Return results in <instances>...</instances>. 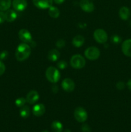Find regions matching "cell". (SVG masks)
I'll return each instance as SVG.
<instances>
[{"mask_svg":"<svg viewBox=\"0 0 131 132\" xmlns=\"http://www.w3.org/2000/svg\"><path fill=\"white\" fill-rule=\"evenodd\" d=\"M51 128L53 132H62L63 130L62 124L58 121H54L51 123Z\"/></svg>","mask_w":131,"mask_h":132,"instance_id":"d6986e66","label":"cell"},{"mask_svg":"<svg viewBox=\"0 0 131 132\" xmlns=\"http://www.w3.org/2000/svg\"><path fill=\"white\" fill-rule=\"evenodd\" d=\"M81 130L82 132H91V128L87 124H83L81 127Z\"/></svg>","mask_w":131,"mask_h":132,"instance_id":"4316f807","label":"cell"},{"mask_svg":"<svg viewBox=\"0 0 131 132\" xmlns=\"http://www.w3.org/2000/svg\"><path fill=\"white\" fill-rule=\"evenodd\" d=\"M84 55L86 58L91 61H95L98 59L100 55V51L95 46L89 47L85 50Z\"/></svg>","mask_w":131,"mask_h":132,"instance_id":"277c9868","label":"cell"},{"mask_svg":"<svg viewBox=\"0 0 131 132\" xmlns=\"http://www.w3.org/2000/svg\"><path fill=\"white\" fill-rule=\"evenodd\" d=\"M18 36H19V39L24 43H30L32 40V34L27 29H24V28L21 29L18 34Z\"/></svg>","mask_w":131,"mask_h":132,"instance_id":"52a82bcc","label":"cell"},{"mask_svg":"<svg viewBox=\"0 0 131 132\" xmlns=\"http://www.w3.org/2000/svg\"><path fill=\"white\" fill-rule=\"evenodd\" d=\"M51 90H52V92L53 93H57L58 90H59L57 85H53L52 87H51Z\"/></svg>","mask_w":131,"mask_h":132,"instance_id":"1f68e13d","label":"cell"},{"mask_svg":"<svg viewBox=\"0 0 131 132\" xmlns=\"http://www.w3.org/2000/svg\"><path fill=\"white\" fill-rule=\"evenodd\" d=\"M31 54V47L27 43L19 45L15 51V57L19 61H24L28 59Z\"/></svg>","mask_w":131,"mask_h":132,"instance_id":"6da1fadb","label":"cell"},{"mask_svg":"<svg viewBox=\"0 0 131 132\" xmlns=\"http://www.w3.org/2000/svg\"><path fill=\"white\" fill-rule=\"evenodd\" d=\"M57 65V67L59 68V69L64 70L66 68L67 66H68V64H67V63L65 61L60 60L58 62Z\"/></svg>","mask_w":131,"mask_h":132,"instance_id":"d4e9b609","label":"cell"},{"mask_svg":"<svg viewBox=\"0 0 131 132\" xmlns=\"http://www.w3.org/2000/svg\"><path fill=\"white\" fill-rule=\"evenodd\" d=\"M85 42V38L82 35H77L73 37L72 40V43L73 45L75 47L79 48L81 47L83 45Z\"/></svg>","mask_w":131,"mask_h":132,"instance_id":"e0dca14e","label":"cell"},{"mask_svg":"<svg viewBox=\"0 0 131 132\" xmlns=\"http://www.w3.org/2000/svg\"><path fill=\"white\" fill-rule=\"evenodd\" d=\"M26 0H13L12 6L16 11H23L27 7Z\"/></svg>","mask_w":131,"mask_h":132,"instance_id":"7c38bea8","label":"cell"},{"mask_svg":"<svg viewBox=\"0 0 131 132\" xmlns=\"http://www.w3.org/2000/svg\"><path fill=\"white\" fill-rule=\"evenodd\" d=\"M119 15L122 20H127L130 16V10L127 6H122L119 10Z\"/></svg>","mask_w":131,"mask_h":132,"instance_id":"9a60e30c","label":"cell"},{"mask_svg":"<svg viewBox=\"0 0 131 132\" xmlns=\"http://www.w3.org/2000/svg\"><path fill=\"white\" fill-rule=\"evenodd\" d=\"M62 88L66 92H72L74 90L75 84L74 81L69 78L64 79L62 82Z\"/></svg>","mask_w":131,"mask_h":132,"instance_id":"ba28073f","label":"cell"},{"mask_svg":"<svg viewBox=\"0 0 131 132\" xmlns=\"http://www.w3.org/2000/svg\"><path fill=\"white\" fill-rule=\"evenodd\" d=\"M54 2L57 5H60V4H62V3H64L65 1V0H53Z\"/></svg>","mask_w":131,"mask_h":132,"instance_id":"d6a6232c","label":"cell"},{"mask_svg":"<svg viewBox=\"0 0 131 132\" xmlns=\"http://www.w3.org/2000/svg\"><path fill=\"white\" fill-rule=\"evenodd\" d=\"M94 38L95 41L99 43H105L107 41L108 36L107 32L101 28L96 29L93 34Z\"/></svg>","mask_w":131,"mask_h":132,"instance_id":"8992f818","label":"cell"},{"mask_svg":"<svg viewBox=\"0 0 131 132\" xmlns=\"http://www.w3.org/2000/svg\"><path fill=\"white\" fill-rule=\"evenodd\" d=\"M121 50L125 55L131 57V39L123 41L121 45Z\"/></svg>","mask_w":131,"mask_h":132,"instance_id":"5bb4252c","label":"cell"},{"mask_svg":"<svg viewBox=\"0 0 131 132\" xmlns=\"http://www.w3.org/2000/svg\"><path fill=\"white\" fill-rule=\"evenodd\" d=\"M11 0H0V10L6 11L11 6Z\"/></svg>","mask_w":131,"mask_h":132,"instance_id":"7402d4cb","label":"cell"},{"mask_svg":"<svg viewBox=\"0 0 131 132\" xmlns=\"http://www.w3.org/2000/svg\"><path fill=\"white\" fill-rule=\"evenodd\" d=\"M48 14L51 18L56 19V18H59V16L60 15V10H59L57 7L51 6L49 8Z\"/></svg>","mask_w":131,"mask_h":132,"instance_id":"44dd1931","label":"cell"},{"mask_svg":"<svg viewBox=\"0 0 131 132\" xmlns=\"http://www.w3.org/2000/svg\"><path fill=\"white\" fill-rule=\"evenodd\" d=\"M53 0H33V3L37 8L40 9H49L52 6Z\"/></svg>","mask_w":131,"mask_h":132,"instance_id":"9c48e42d","label":"cell"},{"mask_svg":"<svg viewBox=\"0 0 131 132\" xmlns=\"http://www.w3.org/2000/svg\"><path fill=\"white\" fill-rule=\"evenodd\" d=\"M5 14V19L6 21L8 22H13L17 18V14L16 12L14 10H11V9H8L6 10Z\"/></svg>","mask_w":131,"mask_h":132,"instance_id":"ac0fdd59","label":"cell"},{"mask_svg":"<svg viewBox=\"0 0 131 132\" xmlns=\"http://www.w3.org/2000/svg\"><path fill=\"white\" fill-rule=\"evenodd\" d=\"M19 113H20L21 117L23 118H28L30 115V107L27 105H24L20 108V111H19Z\"/></svg>","mask_w":131,"mask_h":132,"instance_id":"ffe728a7","label":"cell"},{"mask_svg":"<svg viewBox=\"0 0 131 132\" xmlns=\"http://www.w3.org/2000/svg\"><path fill=\"white\" fill-rule=\"evenodd\" d=\"M125 83L122 81H119L118 82H117L116 84V88L119 90H123L125 88Z\"/></svg>","mask_w":131,"mask_h":132,"instance_id":"f1b7e54d","label":"cell"},{"mask_svg":"<svg viewBox=\"0 0 131 132\" xmlns=\"http://www.w3.org/2000/svg\"><path fill=\"white\" fill-rule=\"evenodd\" d=\"M7 55H8V53L6 52V51L3 52L0 54V59H5V58L7 57Z\"/></svg>","mask_w":131,"mask_h":132,"instance_id":"4dcf8cb0","label":"cell"},{"mask_svg":"<svg viewBox=\"0 0 131 132\" xmlns=\"http://www.w3.org/2000/svg\"><path fill=\"white\" fill-rule=\"evenodd\" d=\"M111 42H113L114 44H119L121 41V38L118 35H113L111 37Z\"/></svg>","mask_w":131,"mask_h":132,"instance_id":"cb8c5ba5","label":"cell"},{"mask_svg":"<svg viewBox=\"0 0 131 132\" xmlns=\"http://www.w3.org/2000/svg\"><path fill=\"white\" fill-rule=\"evenodd\" d=\"M64 132H71V131L69 130H68V129H66V130H64Z\"/></svg>","mask_w":131,"mask_h":132,"instance_id":"e575fe53","label":"cell"},{"mask_svg":"<svg viewBox=\"0 0 131 132\" xmlns=\"http://www.w3.org/2000/svg\"><path fill=\"white\" fill-rule=\"evenodd\" d=\"M45 112H46L45 106L43 104H41V103L36 104L33 107V109H32L33 114L36 117H41V116H43Z\"/></svg>","mask_w":131,"mask_h":132,"instance_id":"4fadbf2b","label":"cell"},{"mask_svg":"<svg viewBox=\"0 0 131 132\" xmlns=\"http://www.w3.org/2000/svg\"><path fill=\"white\" fill-rule=\"evenodd\" d=\"M39 99V94L35 90H31L28 93L26 97V101L28 104H33L37 103Z\"/></svg>","mask_w":131,"mask_h":132,"instance_id":"30bf717a","label":"cell"},{"mask_svg":"<svg viewBox=\"0 0 131 132\" xmlns=\"http://www.w3.org/2000/svg\"><path fill=\"white\" fill-rule=\"evenodd\" d=\"M80 6L86 12H91L95 10V5L90 0H80Z\"/></svg>","mask_w":131,"mask_h":132,"instance_id":"8fae6325","label":"cell"},{"mask_svg":"<svg viewBox=\"0 0 131 132\" xmlns=\"http://www.w3.org/2000/svg\"><path fill=\"white\" fill-rule=\"evenodd\" d=\"M5 70H6V67H5V64L0 61V76H1L5 73Z\"/></svg>","mask_w":131,"mask_h":132,"instance_id":"83f0119b","label":"cell"},{"mask_svg":"<svg viewBox=\"0 0 131 132\" xmlns=\"http://www.w3.org/2000/svg\"><path fill=\"white\" fill-rule=\"evenodd\" d=\"M6 21L5 19V14L2 11H0V24L4 23V21Z\"/></svg>","mask_w":131,"mask_h":132,"instance_id":"f546056e","label":"cell"},{"mask_svg":"<svg viewBox=\"0 0 131 132\" xmlns=\"http://www.w3.org/2000/svg\"><path fill=\"white\" fill-rule=\"evenodd\" d=\"M41 132H49L48 131H47V130H44V131H41Z\"/></svg>","mask_w":131,"mask_h":132,"instance_id":"d590c367","label":"cell"},{"mask_svg":"<svg viewBox=\"0 0 131 132\" xmlns=\"http://www.w3.org/2000/svg\"><path fill=\"white\" fill-rule=\"evenodd\" d=\"M66 45V42L64 39H59L56 42V46L59 48H62Z\"/></svg>","mask_w":131,"mask_h":132,"instance_id":"484cf974","label":"cell"},{"mask_svg":"<svg viewBox=\"0 0 131 132\" xmlns=\"http://www.w3.org/2000/svg\"><path fill=\"white\" fill-rule=\"evenodd\" d=\"M46 77L50 82L56 83L60 78V73L59 70L53 67H50L46 70Z\"/></svg>","mask_w":131,"mask_h":132,"instance_id":"7a4b0ae2","label":"cell"},{"mask_svg":"<svg viewBox=\"0 0 131 132\" xmlns=\"http://www.w3.org/2000/svg\"><path fill=\"white\" fill-rule=\"evenodd\" d=\"M127 87H128V88L131 91V79L128 80V81L127 82Z\"/></svg>","mask_w":131,"mask_h":132,"instance_id":"836d02e7","label":"cell"},{"mask_svg":"<svg viewBox=\"0 0 131 132\" xmlns=\"http://www.w3.org/2000/svg\"><path fill=\"white\" fill-rule=\"evenodd\" d=\"M60 55V54L59 50H56V49H52L49 51L48 54V59L50 61L55 62L59 60Z\"/></svg>","mask_w":131,"mask_h":132,"instance_id":"2e32d148","label":"cell"},{"mask_svg":"<svg viewBox=\"0 0 131 132\" xmlns=\"http://www.w3.org/2000/svg\"><path fill=\"white\" fill-rule=\"evenodd\" d=\"M70 64L73 68L75 69H80L86 65V59L80 54H75L71 58Z\"/></svg>","mask_w":131,"mask_h":132,"instance_id":"3957f363","label":"cell"},{"mask_svg":"<svg viewBox=\"0 0 131 132\" xmlns=\"http://www.w3.org/2000/svg\"><path fill=\"white\" fill-rule=\"evenodd\" d=\"M26 103V98L24 97H19L15 100V104L16 106L19 107V108H21L24 105H25V103Z\"/></svg>","mask_w":131,"mask_h":132,"instance_id":"603a6c76","label":"cell"},{"mask_svg":"<svg viewBox=\"0 0 131 132\" xmlns=\"http://www.w3.org/2000/svg\"><path fill=\"white\" fill-rule=\"evenodd\" d=\"M74 117L78 122H83L87 120V113L84 108L81 106H78L74 110Z\"/></svg>","mask_w":131,"mask_h":132,"instance_id":"5b68a950","label":"cell"}]
</instances>
